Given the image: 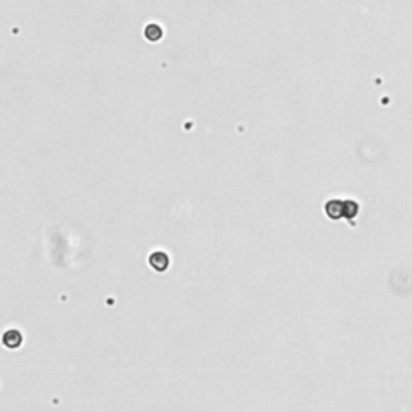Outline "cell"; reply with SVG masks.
I'll return each mask as SVG.
<instances>
[{
    "instance_id": "6da1fadb",
    "label": "cell",
    "mask_w": 412,
    "mask_h": 412,
    "mask_svg": "<svg viewBox=\"0 0 412 412\" xmlns=\"http://www.w3.org/2000/svg\"><path fill=\"white\" fill-rule=\"evenodd\" d=\"M149 262L156 272H164L169 266V258H168V254L163 253V251H155L150 254Z\"/></svg>"
},
{
    "instance_id": "3957f363",
    "label": "cell",
    "mask_w": 412,
    "mask_h": 412,
    "mask_svg": "<svg viewBox=\"0 0 412 412\" xmlns=\"http://www.w3.org/2000/svg\"><path fill=\"white\" fill-rule=\"evenodd\" d=\"M145 36H146V39H150V41H158V39L163 36V31L156 24H150L149 27H146Z\"/></svg>"
},
{
    "instance_id": "7a4b0ae2",
    "label": "cell",
    "mask_w": 412,
    "mask_h": 412,
    "mask_svg": "<svg viewBox=\"0 0 412 412\" xmlns=\"http://www.w3.org/2000/svg\"><path fill=\"white\" fill-rule=\"evenodd\" d=\"M4 345L10 349H15L18 348L19 345H21V341H23V337H21V333H19L18 330H8L4 333Z\"/></svg>"
}]
</instances>
